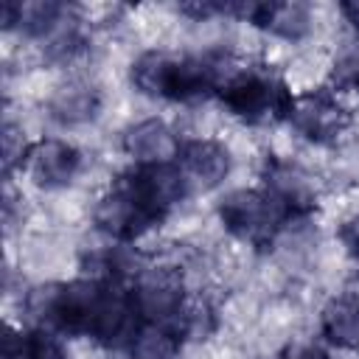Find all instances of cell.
Returning a JSON list of instances; mask_svg holds the SVG:
<instances>
[{"label":"cell","mask_w":359,"mask_h":359,"mask_svg":"<svg viewBox=\"0 0 359 359\" xmlns=\"http://www.w3.org/2000/svg\"><path fill=\"white\" fill-rule=\"evenodd\" d=\"M320 337L325 345L356 351L359 348V289L334 292L320 309Z\"/></svg>","instance_id":"cell-15"},{"label":"cell","mask_w":359,"mask_h":359,"mask_svg":"<svg viewBox=\"0 0 359 359\" xmlns=\"http://www.w3.org/2000/svg\"><path fill=\"white\" fill-rule=\"evenodd\" d=\"M177 165L185 174L191 194H208L224 185V180L233 171V154L230 149L216 137H182Z\"/></svg>","instance_id":"cell-9"},{"label":"cell","mask_w":359,"mask_h":359,"mask_svg":"<svg viewBox=\"0 0 359 359\" xmlns=\"http://www.w3.org/2000/svg\"><path fill=\"white\" fill-rule=\"evenodd\" d=\"M345 70H348L345 76H348V81H351V87H353V90L359 93V56H353V59H351V65H348Z\"/></svg>","instance_id":"cell-24"},{"label":"cell","mask_w":359,"mask_h":359,"mask_svg":"<svg viewBox=\"0 0 359 359\" xmlns=\"http://www.w3.org/2000/svg\"><path fill=\"white\" fill-rule=\"evenodd\" d=\"M31 146H34V140L25 137L20 123H14V121L3 123V171H6V177H11L17 168L22 171V163H25Z\"/></svg>","instance_id":"cell-20"},{"label":"cell","mask_w":359,"mask_h":359,"mask_svg":"<svg viewBox=\"0 0 359 359\" xmlns=\"http://www.w3.org/2000/svg\"><path fill=\"white\" fill-rule=\"evenodd\" d=\"M261 188L292 219H306L320 205V180L303 163L289 157H266L261 168Z\"/></svg>","instance_id":"cell-6"},{"label":"cell","mask_w":359,"mask_h":359,"mask_svg":"<svg viewBox=\"0 0 359 359\" xmlns=\"http://www.w3.org/2000/svg\"><path fill=\"white\" fill-rule=\"evenodd\" d=\"M180 351H182V342L168 328L143 325L121 356L123 359H177Z\"/></svg>","instance_id":"cell-18"},{"label":"cell","mask_w":359,"mask_h":359,"mask_svg":"<svg viewBox=\"0 0 359 359\" xmlns=\"http://www.w3.org/2000/svg\"><path fill=\"white\" fill-rule=\"evenodd\" d=\"M219 224L236 241L247 247H269L278 241L289 224V213L258 185V188H233L216 205Z\"/></svg>","instance_id":"cell-3"},{"label":"cell","mask_w":359,"mask_h":359,"mask_svg":"<svg viewBox=\"0 0 359 359\" xmlns=\"http://www.w3.org/2000/svg\"><path fill=\"white\" fill-rule=\"evenodd\" d=\"M73 6L56 0H6L0 6L3 31H14L22 39L42 42L70 11Z\"/></svg>","instance_id":"cell-14"},{"label":"cell","mask_w":359,"mask_h":359,"mask_svg":"<svg viewBox=\"0 0 359 359\" xmlns=\"http://www.w3.org/2000/svg\"><path fill=\"white\" fill-rule=\"evenodd\" d=\"M93 227L98 236L121 241V244H137L143 236H149L163 219L143 205V199L129 188L123 177H118L93 205Z\"/></svg>","instance_id":"cell-5"},{"label":"cell","mask_w":359,"mask_h":359,"mask_svg":"<svg viewBox=\"0 0 359 359\" xmlns=\"http://www.w3.org/2000/svg\"><path fill=\"white\" fill-rule=\"evenodd\" d=\"M216 98L236 121L247 126H269L289 118L294 93L269 67H252L236 62L227 70L224 81L219 84Z\"/></svg>","instance_id":"cell-2"},{"label":"cell","mask_w":359,"mask_h":359,"mask_svg":"<svg viewBox=\"0 0 359 359\" xmlns=\"http://www.w3.org/2000/svg\"><path fill=\"white\" fill-rule=\"evenodd\" d=\"M87 50V28L79 17V8H70L67 17L39 42V53L48 65L67 67Z\"/></svg>","instance_id":"cell-16"},{"label":"cell","mask_w":359,"mask_h":359,"mask_svg":"<svg viewBox=\"0 0 359 359\" xmlns=\"http://www.w3.org/2000/svg\"><path fill=\"white\" fill-rule=\"evenodd\" d=\"M101 107H104V95H101L98 84L84 76H67L65 81H59L50 90V95L45 101L48 118L65 129L93 123L101 115Z\"/></svg>","instance_id":"cell-13"},{"label":"cell","mask_w":359,"mask_h":359,"mask_svg":"<svg viewBox=\"0 0 359 359\" xmlns=\"http://www.w3.org/2000/svg\"><path fill=\"white\" fill-rule=\"evenodd\" d=\"M348 109L337 101L331 90H309L294 95L286 123L297 132V137L314 146L337 143L348 129Z\"/></svg>","instance_id":"cell-8"},{"label":"cell","mask_w":359,"mask_h":359,"mask_svg":"<svg viewBox=\"0 0 359 359\" xmlns=\"http://www.w3.org/2000/svg\"><path fill=\"white\" fill-rule=\"evenodd\" d=\"M17 359H70V356H67L65 337L59 331L42 328V325H25Z\"/></svg>","instance_id":"cell-19"},{"label":"cell","mask_w":359,"mask_h":359,"mask_svg":"<svg viewBox=\"0 0 359 359\" xmlns=\"http://www.w3.org/2000/svg\"><path fill=\"white\" fill-rule=\"evenodd\" d=\"M278 359H331V356H328V348L317 339H294L283 348Z\"/></svg>","instance_id":"cell-21"},{"label":"cell","mask_w":359,"mask_h":359,"mask_svg":"<svg viewBox=\"0 0 359 359\" xmlns=\"http://www.w3.org/2000/svg\"><path fill=\"white\" fill-rule=\"evenodd\" d=\"M339 241H342L345 252L359 264V213L348 216V219L339 224Z\"/></svg>","instance_id":"cell-22"},{"label":"cell","mask_w":359,"mask_h":359,"mask_svg":"<svg viewBox=\"0 0 359 359\" xmlns=\"http://www.w3.org/2000/svg\"><path fill=\"white\" fill-rule=\"evenodd\" d=\"M219 328V311L213 309V303L208 297H188L177 325H174V337L185 345V342H205L216 334Z\"/></svg>","instance_id":"cell-17"},{"label":"cell","mask_w":359,"mask_h":359,"mask_svg":"<svg viewBox=\"0 0 359 359\" xmlns=\"http://www.w3.org/2000/svg\"><path fill=\"white\" fill-rule=\"evenodd\" d=\"M118 146L132 160V165H157L177 160L182 137L165 118L146 115L121 129Z\"/></svg>","instance_id":"cell-10"},{"label":"cell","mask_w":359,"mask_h":359,"mask_svg":"<svg viewBox=\"0 0 359 359\" xmlns=\"http://www.w3.org/2000/svg\"><path fill=\"white\" fill-rule=\"evenodd\" d=\"M339 14L342 20L359 34V0H348V3H339Z\"/></svg>","instance_id":"cell-23"},{"label":"cell","mask_w":359,"mask_h":359,"mask_svg":"<svg viewBox=\"0 0 359 359\" xmlns=\"http://www.w3.org/2000/svg\"><path fill=\"white\" fill-rule=\"evenodd\" d=\"M84 168V154L76 143L65 140V137H39L34 140L25 163H22V174L25 180L45 194H56L70 188L79 174Z\"/></svg>","instance_id":"cell-7"},{"label":"cell","mask_w":359,"mask_h":359,"mask_svg":"<svg viewBox=\"0 0 359 359\" xmlns=\"http://www.w3.org/2000/svg\"><path fill=\"white\" fill-rule=\"evenodd\" d=\"M129 188L143 199L146 208H151L160 219H165L174 208H180L191 196V185L185 174L174 163H157V165H132L121 174Z\"/></svg>","instance_id":"cell-11"},{"label":"cell","mask_w":359,"mask_h":359,"mask_svg":"<svg viewBox=\"0 0 359 359\" xmlns=\"http://www.w3.org/2000/svg\"><path fill=\"white\" fill-rule=\"evenodd\" d=\"M135 309L143 325H160L174 331L185 303H188V280L185 272L174 264H149L135 283L129 286Z\"/></svg>","instance_id":"cell-4"},{"label":"cell","mask_w":359,"mask_h":359,"mask_svg":"<svg viewBox=\"0 0 359 359\" xmlns=\"http://www.w3.org/2000/svg\"><path fill=\"white\" fill-rule=\"evenodd\" d=\"M236 62L224 50H168L146 48L129 65V84L137 95L151 101L194 104L219 93L227 70Z\"/></svg>","instance_id":"cell-1"},{"label":"cell","mask_w":359,"mask_h":359,"mask_svg":"<svg viewBox=\"0 0 359 359\" xmlns=\"http://www.w3.org/2000/svg\"><path fill=\"white\" fill-rule=\"evenodd\" d=\"M314 8L300 0H269V3H244L241 22L255 25L258 31L283 39V42H306L314 34Z\"/></svg>","instance_id":"cell-12"}]
</instances>
